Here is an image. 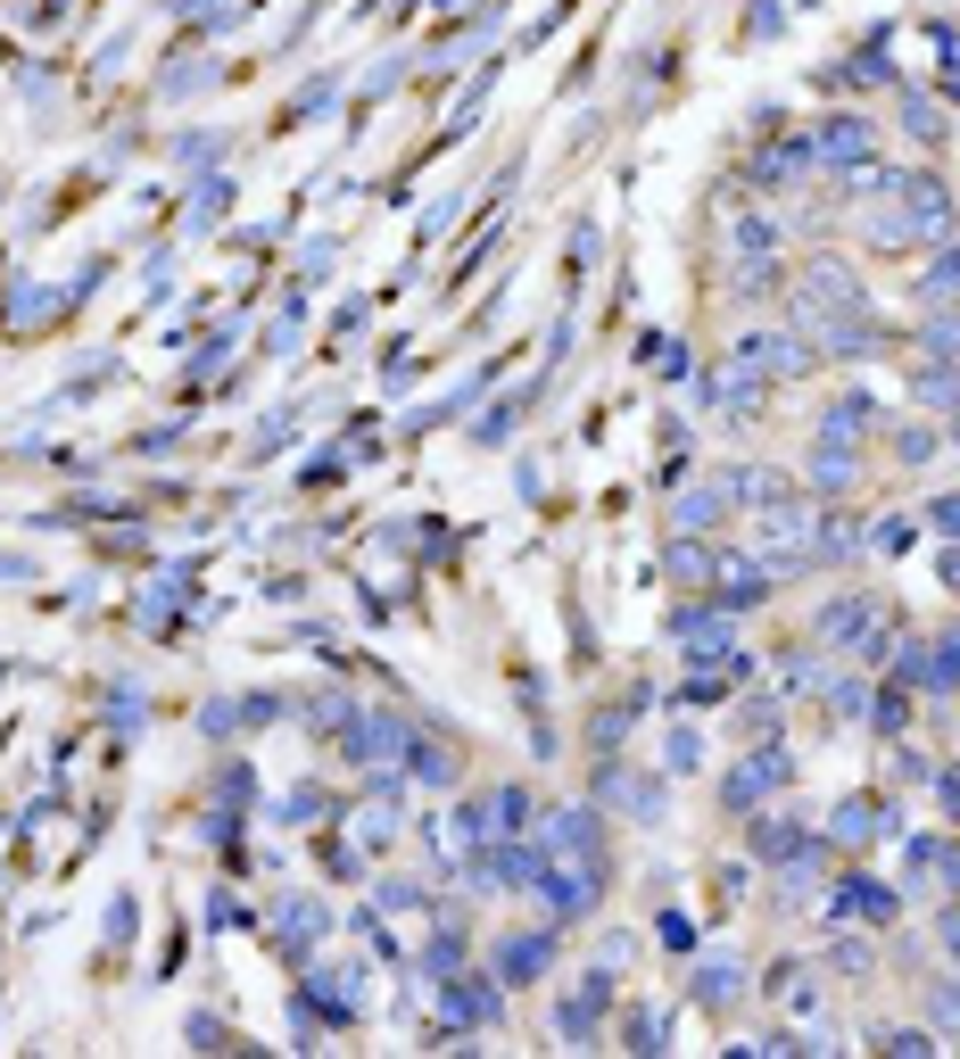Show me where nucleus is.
I'll return each mask as SVG.
<instances>
[{"mask_svg": "<svg viewBox=\"0 0 960 1059\" xmlns=\"http://www.w3.org/2000/svg\"><path fill=\"white\" fill-rule=\"evenodd\" d=\"M811 149H820V158H869V133H861V125L845 116V125H829V133H820Z\"/></svg>", "mask_w": 960, "mask_h": 1059, "instance_id": "f257e3e1", "label": "nucleus"}]
</instances>
